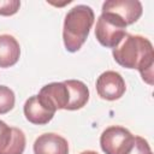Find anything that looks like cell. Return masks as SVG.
Wrapping results in <instances>:
<instances>
[{
  "mask_svg": "<svg viewBox=\"0 0 154 154\" xmlns=\"http://www.w3.org/2000/svg\"><path fill=\"white\" fill-rule=\"evenodd\" d=\"M114 60L125 69H137L142 79L154 83V51L152 42L141 36L125 34L120 43L112 49Z\"/></svg>",
  "mask_w": 154,
  "mask_h": 154,
  "instance_id": "6da1fadb",
  "label": "cell"
},
{
  "mask_svg": "<svg viewBox=\"0 0 154 154\" xmlns=\"http://www.w3.org/2000/svg\"><path fill=\"white\" fill-rule=\"evenodd\" d=\"M94 19V11L87 5H77L66 13L63 26V40L66 51L75 53L81 49L88 38Z\"/></svg>",
  "mask_w": 154,
  "mask_h": 154,
  "instance_id": "7a4b0ae2",
  "label": "cell"
},
{
  "mask_svg": "<svg viewBox=\"0 0 154 154\" xmlns=\"http://www.w3.org/2000/svg\"><path fill=\"white\" fill-rule=\"evenodd\" d=\"M126 24L116 14L102 12L95 25V37L106 48H116L126 34Z\"/></svg>",
  "mask_w": 154,
  "mask_h": 154,
  "instance_id": "3957f363",
  "label": "cell"
},
{
  "mask_svg": "<svg viewBox=\"0 0 154 154\" xmlns=\"http://www.w3.org/2000/svg\"><path fill=\"white\" fill-rule=\"evenodd\" d=\"M135 136L125 128L112 125L100 136V146L106 154H128L134 144Z\"/></svg>",
  "mask_w": 154,
  "mask_h": 154,
  "instance_id": "277c9868",
  "label": "cell"
},
{
  "mask_svg": "<svg viewBox=\"0 0 154 154\" xmlns=\"http://www.w3.org/2000/svg\"><path fill=\"white\" fill-rule=\"evenodd\" d=\"M37 97L45 108L55 113L58 109H66L70 95L65 82H53L42 87Z\"/></svg>",
  "mask_w": 154,
  "mask_h": 154,
  "instance_id": "5b68a950",
  "label": "cell"
},
{
  "mask_svg": "<svg viewBox=\"0 0 154 154\" xmlns=\"http://www.w3.org/2000/svg\"><path fill=\"white\" fill-rule=\"evenodd\" d=\"M125 90V81L122 75L116 71H105L96 79V91L103 100H118L124 95Z\"/></svg>",
  "mask_w": 154,
  "mask_h": 154,
  "instance_id": "8992f818",
  "label": "cell"
},
{
  "mask_svg": "<svg viewBox=\"0 0 154 154\" xmlns=\"http://www.w3.org/2000/svg\"><path fill=\"white\" fill-rule=\"evenodd\" d=\"M142 4L138 0H107L102 4V12L118 16L126 25L134 24L142 16Z\"/></svg>",
  "mask_w": 154,
  "mask_h": 154,
  "instance_id": "52a82bcc",
  "label": "cell"
},
{
  "mask_svg": "<svg viewBox=\"0 0 154 154\" xmlns=\"http://www.w3.org/2000/svg\"><path fill=\"white\" fill-rule=\"evenodd\" d=\"M34 154H69V143L58 134L46 132L35 140Z\"/></svg>",
  "mask_w": 154,
  "mask_h": 154,
  "instance_id": "ba28073f",
  "label": "cell"
},
{
  "mask_svg": "<svg viewBox=\"0 0 154 154\" xmlns=\"http://www.w3.org/2000/svg\"><path fill=\"white\" fill-rule=\"evenodd\" d=\"M23 111H24V116L26 120H29L30 123L35 125L48 124L55 114L42 106V103L38 101L37 95H32L25 101Z\"/></svg>",
  "mask_w": 154,
  "mask_h": 154,
  "instance_id": "9c48e42d",
  "label": "cell"
},
{
  "mask_svg": "<svg viewBox=\"0 0 154 154\" xmlns=\"http://www.w3.org/2000/svg\"><path fill=\"white\" fill-rule=\"evenodd\" d=\"M20 57L18 41L8 34L0 35V67L6 69L17 64Z\"/></svg>",
  "mask_w": 154,
  "mask_h": 154,
  "instance_id": "30bf717a",
  "label": "cell"
},
{
  "mask_svg": "<svg viewBox=\"0 0 154 154\" xmlns=\"http://www.w3.org/2000/svg\"><path fill=\"white\" fill-rule=\"evenodd\" d=\"M69 89V105L66 107L67 111H76L84 107L89 100V89L88 87L78 79H67L64 81Z\"/></svg>",
  "mask_w": 154,
  "mask_h": 154,
  "instance_id": "8fae6325",
  "label": "cell"
},
{
  "mask_svg": "<svg viewBox=\"0 0 154 154\" xmlns=\"http://www.w3.org/2000/svg\"><path fill=\"white\" fill-rule=\"evenodd\" d=\"M16 96L12 89L6 85H0V114L10 112L14 107Z\"/></svg>",
  "mask_w": 154,
  "mask_h": 154,
  "instance_id": "7c38bea8",
  "label": "cell"
},
{
  "mask_svg": "<svg viewBox=\"0 0 154 154\" xmlns=\"http://www.w3.org/2000/svg\"><path fill=\"white\" fill-rule=\"evenodd\" d=\"M14 128L8 126L5 122L0 120V154H6L13 140Z\"/></svg>",
  "mask_w": 154,
  "mask_h": 154,
  "instance_id": "4fadbf2b",
  "label": "cell"
},
{
  "mask_svg": "<svg viewBox=\"0 0 154 154\" xmlns=\"http://www.w3.org/2000/svg\"><path fill=\"white\" fill-rule=\"evenodd\" d=\"M128 154H153L149 143L141 136H135L134 144Z\"/></svg>",
  "mask_w": 154,
  "mask_h": 154,
  "instance_id": "5bb4252c",
  "label": "cell"
},
{
  "mask_svg": "<svg viewBox=\"0 0 154 154\" xmlns=\"http://www.w3.org/2000/svg\"><path fill=\"white\" fill-rule=\"evenodd\" d=\"M20 7L18 0H0V16H12Z\"/></svg>",
  "mask_w": 154,
  "mask_h": 154,
  "instance_id": "9a60e30c",
  "label": "cell"
},
{
  "mask_svg": "<svg viewBox=\"0 0 154 154\" xmlns=\"http://www.w3.org/2000/svg\"><path fill=\"white\" fill-rule=\"evenodd\" d=\"M79 154H99V153L95 152V150H84V152H82Z\"/></svg>",
  "mask_w": 154,
  "mask_h": 154,
  "instance_id": "2e32d148",
  "label": "cell"
}]
</instances>
